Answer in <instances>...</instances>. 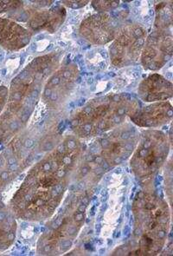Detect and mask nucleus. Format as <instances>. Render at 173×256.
I'll return each mask as SVG.
<instances>
[{
  "mask_svg": "<svg viewBox=\"0 0 173 256\" xmlns=\"http://www.w3.org/2000/svg\"><path fill=\"white\" fill-rule=\"evenodd\" d=\"M83 152L81 139L73 134L33 164L9 204L16 218L49 220L62 205Z\"/></svg>",
  "mask_w": 173,
  "mask_h": 256,
  "instance_id": "f257e3e1",
  "label": "nucleus"
},
{
  "mask_svg": "<svg viewBox=\"0 0 173 256\" xmlns=\"http://www.w3.org/2000/svg\"><path fill=\"white\" fill-rule=\"evenodd\" d=\"M61 58L57 52L37 56L11 80L7 104L0 115V145L25 130L42 98L43 86L58 68Z\"/></svg>",
  "mask_w": 173,
  "mask_h": 256,
  "instance_id": "f03ea898",
  "label": "nucleus"
},
{
  "mask_svg": "<svg viewBox=\"0 0 173 256\" xmlns=\"http://www.w3.org/2000/svg\"><path fill=\"white\" fill-rule=\"evenodd\" d=\"M132 212V238L111 256H158L166 246L170 230L169 204L153 188H143L134 196Z\"/></svg>",
  "mask_w": 173,
  "mask_h": 256,
  "instance_id": "7ed1b4c3",
  "label": "nucleus"
},
{
  "mask_svg": "<svg viewBox=\"0 0 173 256\" xmlns=\"http://www.w3.org/2000/svg\"><path fill=\"white\" fill-rule=\"evenodd\" d=\"M141 106L128 93H112L89 100L73 114L69 125L80 139H92L124 124Z\"/></svg>",
  "mask_w": 173,
  "mask_h": 256,
  "instance_id": "20e7f679",
  "label": "nucleus"
},
{
  "mask_svg": "<svg viewBox=\"0 0 173 256\" xmlns=\"http://www.w3.org/2000/svg\"><path fill=\"white\" fill-rule=\"evenodd\" d=\"M91 191L75 190L49 218L36 242L38 256H62L72 248L85 224Z\"/></svg>",
  "mask_w": 173,
  "mask_h": 256,
  "instance_id": "39448f33",
  "label": "nucleus"
},
{
  "mask_svg": "<svg viewBox=\"0 0 173 256\" xmlns=\"http://www.w3.org/2000/svg\"><path fill=\"white\" fill-rule=\"evenodd\" d=\"M171 140L160 130H144L130 158L131 170L143 188H153L154 179L167 164Z\"/></svg>",
  "mask_w": 173,
  "mask_h": 256,
  "instance_id": "423d86ee",
  "label": "nucleus"
},
{
  "mask_svg": "<svg viewBox=\"0 0 173 256\" xmlns=\"http://www.w3.org/2000/svg\"><path fill=\"white\" fill-rule=\"evenodd\" d=\"M138 127L127 122L96 138L83 154L106 171L124 164L131 158L140 138Z\"/></svg>",
  "mask_w": 173,
  "mask_h": 256,
  "instance_id": "0eeeda50",
  "label": "nucleus"
},
{
  "mask_svg": "<svg viewBox=\"0 0 173 256\" xmlns=\"http://www.w3.org/2000/svg\"><path fill=\"white\" fill-rule=\"evenodd\" d=\"M36 142L21 132L0 152V191L18 178L32 164Z\"/></svg>",
  "mask_w": 173,
  "mask_h": 256,
  "instance_id": "6e6552de",
  "label": "nucleus"
},
{
  "mask_svg": "<svg viewBox=\"0 0 173 256\" xmlns=\"http://www.w3.org/2000/svg\"><path fill=\"white\" fill-rule=\"evenodd\" d=\"M147 38V30L139 24L122 27L109 46L112 66L125 68L140 61Z\"/></svg>",
  "mask_w": 173,
  "mask_h": 256,
  "instance_id": "1a4fd4ad",
  "label": "nucleus"
},
{
  "mask_svg": "<svg viewBox=\"0 0 173 256\" xmlns=\"http://www.w3.org/2000/svg\"><path fill=\"white\" fill-rule=\"evenodd\" d=\"M78 76L75 62L59 66L43 86L41 99L46 107L54 110L62 108L74 92Z\"/></svg>",
  "mask_w": 173,
  "mask_h": 256,
  "instance_id": "9d476101",
  "label": "nucleus"
},
{
  "mask_svg": "<svg viewBox=\"0 0 173 256\" xmlns=\"http://www.w3.org/2000/svg\"><path fill=\"white\" fill-rule=\"evenodd\" d=\"M173 54L172 29H154L147 35L140 61L146 70L157 72L172 60Z\"/></svg>",
  "mask_w": 173,
  "mask_h": 256,
  "instance_id": "9b49d317",
  "label": "nucleus"
},
{
  "mask_svg": "<svg viewBox=\"0 0 173 256\" xmlns=\"http://www.w3.org/2000/svg\"><path fill=\"white\" fill-rule=\"evenodd\" d=\"M29 10H20L13 15V18L26 23L27 30L29 32L36 33L46 32L55 33L64 23L67 16V10L62 4H57L45 9H40L32 1ZM25 7V6H24Z\"/></svg>",
  "mask_w": 173,
  "mask_h": 256,
  "instance_id": "f8f14e48",
  "label": "nucleus"
},
{
  "mask_svg": "<svg viewBox=\"0 0 173 256\" xmlns=\"http://www.w3.org/2000/svg\"><path fill=\"white\" fill-rule=\"evenodd\" d=\"M123 26L117 18L110 12H97L82 21L79 27V32L88 43L95 46H104L111 43Z\"/></svg>",
  "mask_w": 173,
  "mask_h": 256,
  "instance_id": "ddd939ff",
  "label": "nucleus"
},
{
  "mask_svg": "<svg viewBox=\"0 0 173 256\" xmlns=\"http://www.w3.org/2000/svg\"><path fill=\"white\" fill-rule=\"evenodd\" d=\"M173 118L172 102H153L146 106H140L129 118L131 122L138 128L154 130L168 124Z\"/></svg>",
  "mask_w": 173,
  "mask_h": 256,
  "instance_id": "4468645a",
  "label": "nucleus"
},
{
  "mask_svg": "<svg viewBox=\"0 0 173 256\" xmlns=\"http://www.w3.org/2000/svg\"><path fill=\"white\" fill-rule=\"evenodd\" d=\"M137 95L147 104L168 101L173 98V82L160 74L153 73L140 82Z\"/></svg>",
  "mask_w": 173,
  "mask_h": 256,
  "instance_id": "2eb2a0df",
  "label": "nucleus"
},
{
  "mask_svg": "<svg viewBox=\"0 0 173 256\" xmlns=\"http://www.w3.org/2000/svg\"><path fill=\"white\" fill-rule=\"evenodd\" d=\"M32 34L10 18H0V46L9 52H18L29 44Z\"/></svg>",
  "mask_w": 173,
  "mask_h": 256,
  "instance_id": "dca6fc26",
  "label": "nucleus"
},
{
  "mask_svg": "<svg viewBox=\"0 0 173 256\" xmlns=\"http://www.w3.org/2000/svg\"><path fill=\"white\" fill-rule=\"evenodd\" d=\"M16 219L10 206L0 199V253L10 248L16 240Z\"/></svg>",
  "mask_w": 173,
  "mask_h": 256,
  "instance_id": "f3484780",
  "label": "nucleus"
},
{
  "mask_svg": "<svg viewBox=\"0 0 173 256\" xmlns=\"http://www.w3.org/2000/svg\"><path fill=\"white\" fill-rule=\"evenodd\" d=\"M173 24V4L172 2H164L158 4L154 29H172Z\"/></svg>",
  "mask_w": 173,
  "mask_h": 256,
  "instance_id": "a211bd4d",
  "label": "nucleus"
},
{
  "mask_svg": "<svg viewBox=\"0 0 173 256\" xmlns=\"http://www.w3.org/2000/svg\"><path fill=\"white\" fill-rule=\"evenodd\" d=\"M25 2L23 1H14V0H5L0 1V14H11L12 16L23 10L25 6Z\"/></svg>",
  "mask_w": 173,
  "mask_h": 256,
  "instance_id": "6ab92c4d",
  "label": "nucleus"
},
{
  "mask_svg": "<svg viewBox=\"0 0 173 256\" xmlns=\"http://www.w3.org/2000/svg\"><path fill=\"white\" fill-rule=\"evenodd\" d=\"M92 6L99 14H109L120 6V1H92Z\"/></svg>",
  "mask_w": 173,
  "mask_h": 256,
  "instance_id": "aec40b11",
  "label": "nucleus"
},
{
  "mask_svg": "<svg viewBox=\"0 0 173 256\" xmlns=\"http://www.w3.org/2000/svg\"><path fill=\"white\" fill-rule=\"evenodd\" d=\"M9 96V88L4 86H0V115L5 108Z\"/></svg>",
  "mask_w": 173,
  "mask_h": 256,
  "instance_id": "412c9836",
  "label": "nucleus"
},
{
  "mask_svg": "<svg viewBox=\"0 0 173 256\" xmlns=\"http://www.w3.org/2000/svg\"><path fill=\"white\" fill-rule=\"evenodd\" d=\"M62 3V6L65 7H69V8H71V9H80V8H82V7L86 6L88 3H89V1H76V0H74V1H62L61 2Z\"/></svg>",
  "mask_w": 173,
  "mask_h": 256,
  "instance_id": "4be33fe9",
  "label": "nucleus"
}]
</instances>
